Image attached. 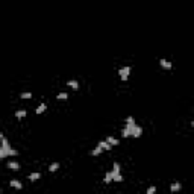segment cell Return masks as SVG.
Returning <instances> with one entry per match:
<instances>
[{"label": "cell", "mask_w": 194, "mask_h": 194, "mask_svg": "<svg viewBox=\"0 0 194 194\" xmlns=\"http://www.w3.org/2000/svg\"><path fill=\"white\" fill-rule=\"evenodd\" d=\"M190 124H191V127H194V120H191V123Z\"/></svg>", "instance_id": "obj_21"}, {"label": "cell", "mask_w": 194, "mask_h": 194, "mask_svg": "<svg viewBox=\"0 0 194 194\" xmlns=\"http://www.w3.org/2000/svg\"><path fill=\"white\" fill-rule=\"evenodd\" d=\"M112 179H114V182H123L124 179L122 175V165L117 161H114V164H112Z\"/></svg>", "instance_id": "obj_3"}, {"label": "cell", "mask_w": 194, "mask_h": 194, "mask_svg": "<svg viewBox=\"0 0 194 194\" xmlns=\"http://www.w3.org/2000/svg\"><path fill=\"white\" fill-rule=\"evenodd\" d=\"M6 168H9V170H12V171H18V170H20V162L11 159V161L6 162Z\"/></svg>", "instance_id": "obj_6"}, {"label": "cell", "mask_w": 194, "mask_h": 194, "mask_svg": "<svg viewBox=\"0 0 194 194\" xmlns=\"http://www.w3.org/2000/svg\"><path fill=\"white\" fill-rule=\"evenodd\" d=\"M180 190H182V184L177 182V180H175V182L170 185V191H171V193H177V191H180Z\"/></svg>", "instance_id": "obj_13"}, {"label": "cell", "mask_w": 194, "mask_h": 194, "mask_svg": "<svg viewBox=\"0 0 194 194\" xmlns=\"http://www.w3.org/2000/svg\"><path fill=\"white\" fill-rule=\"evenodd\" d=\"M47 108H49V106H47V103L41 102V103H39V105L35 108V114H36V115H41V114H44V112L47 111Z\"/></svg>", "instance_id": "obj_8"}, {"label": "cell", "mask_w": 194, "mask_h": 194, "mask_svg": "<svg viewBox=\"0 0 194 194\" xmlns=\"http://www.w3.org/2000/svg\"><path fill=\"white\" fill-rule=\"evenodd\" d=\"M27 179H29L31 182H36V180L41 179V173H39V171H32V173L27 175Z\"/></svg>", "instance_id": "obj_12"}, {"label": "cell", "mask_w": 194, "mask_h": 194, "mask_svg": "<svg viewBox=\"0 0 194 194\" xmlns=\"http://www.w3.org/2000/svg\"><path fill=\"white\" fill-rule=\"evenodd\" d=\"M26 115H27V111H26V109H17V111L14 112V117H15L17 120H23Z\"/></svg>", "instance_id": "obj_10"}, {"label": "cell", "mask_w": 194, "mask_h": 194, "mask_svg": "<svg viewBox=\"0 0 194 194\" xmlns=\"http://www.w3.org/2000/svg\"><path fill=\"white\" fill-rule=\"evenodd\" d=\"M20 99H23V100L32 99V93L31 91H23V93H20Z\"/></svg>", "instance_id": "obj_18"}, {"label": "cell", "mask_w": 194, "mask_h": 194, "mask_svg": "<svg viewBox=\"0 0 194 194\" xmlns=\"http://www.w3.org/2000/svg\"><path fill=\"white\" fill-rule=\"evenodd\" d=\"M142 126L137 123L134 115H127L122 129V138H140L142 137Z\"/></svg>", "instance_id": "obj_1"}, {"label": "cell", "mask_w": 194, "mask_h": 194, "mask_svg": "<svg viewBox=\"0 0 194 194\" xmlns=\"http://www.w3.org/2000/svg\"><path fill=\"white\" fill-rule=\"evenodd\" d=\"M105 140L109 142V144H112V146H120V138H117V137H114V135H108Z\"/></svg>", "instance_id": "obj_11"}, {"label": "cell", "mask_w": 194, "mask_h": 194, "mask_svg": "<svg viewBox=\"0 0 194 194\" xmlns=\"http://www.w3.org/2000/svg\"><path fill=\"white\" fill-rule=\"evenodd\" d=\"M9 185H11L12 188H15V190H21V188H23V184H21L18 179H11V180H9Z\"/></svg>", "instance_id": "obj_14"}, {"label": "cell", "mask_w": 194, "mask_h": 194, "mask_svg": "<svg viewBox=\"0 0 194 194\" xmlns=\"http://www.w3.org/2000/svg\"><path fill=\"white\" fill-rule=\"evenodd\" d=\"M155 193H156V187L155 185H152V187H149L146 190V194H155Z\"/></svg>", "instance_id": "obj_20"}, {"label": "cell", "mask_w": 194, "mask_h": 194, "mask_svg": "<svg viewBox=\"0 0 194 194\" xmlns=\"http://www.w3.org/2000/svg\"><path fill=\"white\" fill-rule=\"evenodd\" d=\"M67 87L71 88L73 91H77L80 85H79V80H77V79H70V80H67Z\"/></svg>", "instance_id": "obj_9"}, {"label": "cell", "mask_w": 194, "mask_h": 194, "mask_svg": "<svg viewBox=\"0 0 194 194\" xmlns=\"http://www.w3.org/2000/svg\"><path fill=\"white\" fill-rule=\"evenodd\" d=\"M158 64L161 65V68H164V70L170 71L171 68H173V62H171V61H168V59H165V58H159Z\"/></svg>", "instance_id": "obj_5"}, {"label": "cell", "mask_w": 194, "mask_h": 194, "mask_svg": "<svg viewBox=\"0 0 194 194\" xmlns=\"http://www.w3.org/2000/svg\"><path fill=\"white\" fill-rule=\"evenodd\" d=\"M130 71H132L130 65H124V67H120V68H118L117 73H118V77L122 79V82H127V80H129Z\"/></svg>", "instance_id": "obj_4"}, {"label": "cell", "mask_w": 194, "mask_h": 194, "mask_svg": "<svg viewBox=\"0 0 194 194\" xmlns=\"http://www.w3.org/2000/svg\"><path fill=\"white\" fill-rule=\"evenodd\" d=\"M103 182H105V184H111V182H114V179H112V170H109V171H106L105 173Z\"/></svg>", "instance_id": "obj_17"}, {"label": "cell", "mask_w": 194, "mask_h": 194, "mask_svg": "<svg viewBox=\"0 0 194 194\" xmlns=\"http://www.w3.org/2000/svg\"><path fill=\"white\" fill-rule=\"evenodd\" d=\"M56 99H58V100H67V99H68V93L61 91V93H58V94H56Z\"/></svg>", "instance_id": "obj_19"}, {"label": "cell", "mask_w": 194, "mask_h": 194, "mask_svg": "<svg viewBox=\"0 0 194 194\" xmlns=\"http://www.w3.org/2000/svg\"><path fill=\"white\" fill-rule=\"evenodd\" d=\"M59 168H61V162H58V161H55V162H52V164L49 165V171H50V173L58 171Z\"/></svg>", "instance_id": "obj_15"}, {"label": "cell", "mask_w": 194, "mask_h": 194, "mask_svg": "<svg viewBox=\"0 0 194 194\" xmlns=\"http://www.w3.org/2000/svg\"><path fill=\"white\" fill-rule=\"evenodd\" d=\"M97 144H100V146H102V147L105 149V152H109V150H112V147H114L112 144H109V142L106 141V140H100V141L97 142Z\"/></svg>", "instance_id": "obj_16"}, {"label": "cell", "mask_w": 194, "mask_h": 194, "mask_svg": "<svg viewBox=\"0 0 194 194\" xmlns=\"http://www.w3.org/2000/svg\"><path fill=\"white\" fill-rule=\"evenodd\" d=\"M0 141H2V144H0V159H5V158H8V156H11V158L17 156L18 150L11 146V142L5 137V134H0Z\"/></svg>", "instance_id": "obj_2"}, {"label": "cell", "mask_w": 194, "mask_h": 194, "mask_svg": "<svg viewBox=\"0 0 194 194\" xmlns=\"http://www.w3.org/2000/svg\"><path fill=\"white\" fill-rule=\"evenodd\" d=\"M103 152H105V149H103L100 144H97V146H96V147L89 152V155H91V156H99V155H102Z\"/></svg>", "instance_id": "obj_7"}]
</instances>
